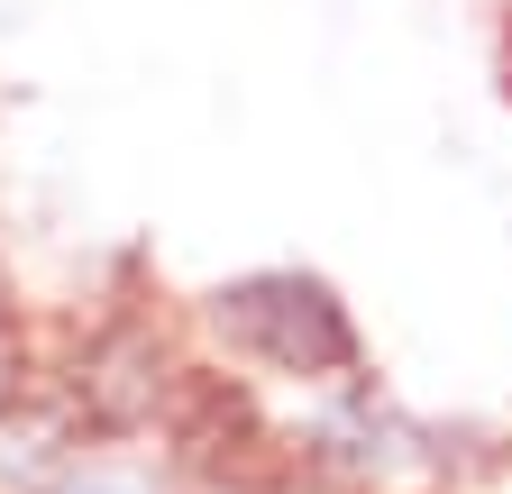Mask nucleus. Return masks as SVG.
Instances as JSON below:
<instances>
[{
	"label": "nucleus",
	"instance_id": "1",
	"mask_svg": "<svg viewBox=\"0 0 512 494\" xmlns=\"http://www.w3.org/2000/svg\"><path fill=\"white\" fill-rule=\"evenodd\" d=\"M503 92H512V83H503Z\"/></svg>",
	"mask_w": 512,
	"mask_h": 494
}]
</instances>
